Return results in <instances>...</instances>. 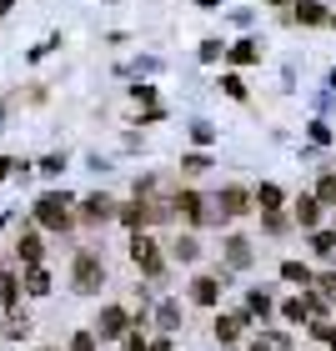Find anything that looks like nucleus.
<instances>
[{
    "mask_svg": "<svg viewBox=\"0 0 336 351\" xmlns=\"http://www.w3.org/2000/svg\"><path fill=\"white\" fill-rule=\"evenodd\" d=\"M131 256H136V266H141V271H151V276L161 271V251H156L151 236H136V241H131Z\"/></svg>",
    "mask_w": 336,
    "mask_h": 351,
    "instance_id": "f257e3e1",
    "label": "nucleus"
},
{
    "mask_svg": "<svg viewBox=\"0 0 336 351\" xmlns=\"http://www.w3.org/2000/svg\"><path fill=\"white\" fill-rule=\"evenodd\" d=\"M95 286H101V261L81 256V261H75V291H95Z\"/></svg>",
    "mask_w": 336,
    "mask_h": 351,
    "instance_id": "f03ea898",
    "label": "nucleus"
},
{
    "mask_svg": "<svg viewBox=\"0 0 336 351\" xmlns=\"http://www.w3.org/2000/svg\"><path fill=\"white\" fill-rule=\"evenodd\" d=\"M36 216H40V226H66V201H60V196H45Z\"/></svg>",
    "mask_w": 336,
    "mask_h": 351,
    "instance_id": "7ed1b4c3",
    "label": "nucleus"
},
{
    "mask_svg": "<svg viewBox=\"0 0 336 351\" xmlns=\"http://www.w3.org/2000/svg\"><path fill=\"white\" fill-rule=\"evenodd\" d=\"M101 331H106V337H125V311L121 306H106L101 311Z\"/></svg>",
    "mask_w": 336,
    "mask_h": 351,
    "instance_id": "20e7f679",
    "label": "nucleus"
},
{
    "mask_svg": "<svg viewBox=\"0 0 336 351\" xmlns=\"http://www.w3.org/2000/svg\"><path fill=\"white\" fill-rule=\"evenodd\" d=\"M221 211H226V216H241V211H246V191H236V186L221 191Z\"/></svg>",
    "mask_w": 336,
    "mask_h": 351,
    "instance_id": "39448f33",
    "label": "nucleus"
},
{
    "mask_svg": "<svg viewBox=\"0 0 336 351\" xmlns=\"http://www.w3.org/2000/svg\"><path fill=\"white\" fill-rule=\"evenodd\" d=\"M316 216H322V201L301 196V201H296V221H301V226H316Z\"/></svg>",
    "mask_w": 336,
    "mask_h": 351,
    "instance_id": "423d86ee",
    "label": "nucleus"
},
{
    "mask_svg": "<svg viewBox=\"0 0 336 351\" xmlns=\"http://www.w3.org/2000/svg\"><path fill=\"white\" fill-rule=\"evenodd\" d=\"M21 261H25V266L40 261V236H21Z\"/></svg>",
    "mask_w": 336,
    "mask_h": 351,
    "instance_id": "0eeeda50",
    "label": "nucleus"
},
{
    "mask_svg": "<svg viewBox=\"0 0 336 351\" xmlns=\"http://www.w3.org/2000/svg\"><path fill=\"white\" fill-rule=\"evenodd\" d=\"M296 15H301V21H307V25H316V21H326V10L316 5V0H301V5H296Z\"/></svg>",
    "mask_w": 336,
    "mask_h": 351,
    "instance_id": "6e6552de",
    "label": "nucleus"
},
{
    "mask_svg": "<svg viewBox=\"0 0 336 351\" xmlns=\"http://www.w3.org/2000/svg\"><path fill=\"white\" fill-rule=\"evenodd\" d=\"M191 296H196L201 306H211V301H216V281H211V276H201V281H196V291H191Z\"/></svg>",
    "mask_w": 336,
    "mask_h": 351,
    "instance_id": "1a4fd4ad",
    "label": "nucleus"
},
{
    "mask_svg": "<svg viewBox=\"0 0 336 351\" xmlns=\"http://www.w3.org/2000/svg\"><path fill=\"white\" fill-rule=\"evenodd\" d=\"M281 276H286V281H301V286H307V281H311V271L301 266V261H286V266H281Z\"/></svg>",
    "mask_w": 336,
    "mask_h": 351,
    "instance_id": "9d476101",
    "label": "nucleus"
},
{
    "mask_svg": "<svg viewBox=\"0 0 336 351\" xmlns=\"http://www.w3.org/2000/svg\"><path fill=\"white\" fill-rule=\"evenodd\" d=\"M216 337H221V341H226V346H231L236 337H241V322H221V326H216Z\"/></svg>",
    "mask_w": 336,
    "mask_h": 351,
    "instance_id": "9b49d317",
    "label": "nucleus"
},
{
    "mask_svg": "<svg viewBox=\"0 0 336 351\" xmlns=\"http://www.w3.org/2000/svg\"><path fill=\"white\" fill-rule=\"evenodd\" d=\"M176 206H181V211H186L191 221H201V201H196V196H191V191H186V196H181V201H176Z\"/></svg>",
    "mask_w": 336,
    "mask_h": 351,
    "instance_id": "f8f14e48",
    "label": "nucleus"
},
{
    "mask_svg": "<svg viewBox=\"0 0 336 351\" xmlns=\"http://www.w3.org/2000/svg\"><path fill=\"white\" fill-rule=\"evenodd\" d=\"M231 60H236V66H246V60H256V45H251V40H241V45L231 51Z\"/></svg>",
    "mask_w": 336,
    "mask_h": 351,
    "instance_id": "ddd939ff",
    "label": "nucleus"
},
{
    "mask_svg": "<svg viewBox=\"0 0 336 351\" xmlns=\"http://www.w3.org/2000/svg\"><path fill=\"white\" fill-rule=\"evenodd\" d=\"M25 286H30V291H36V296H40V291H51V281H45V271H40V266L30 271V281H25Z\"/></svg>",
    "mask_w": 336,
    "mask_h": 351,
    "instance_id": "4468645a",
    "label": "nucleus"
},
{
    "mask_svg": "<svg viewBox=\"0 0 336 351\" xmlns=\"http://www.w3.org/2000/svg\"><path fill=\"white\" fill-rule=\"evenodd\" d=\"M86 216H110V201H106V196H95V201L86 206Z\"/></svg>",
    "mask_w": 336,
    "mask_h": 351,
    "instance_id": "2eb2a0df",
    "label": "nucleus"
},
{
    "mask_svg": "<svg viewBox=\"0 0 336 351\" xmlns=\"http://www.w3.org/2000/svg\"><path fill=\"white\" fill-rule=\"evenodd\" d=\"M231 261H236V266H246V261H251V251H246V241H231Z\"/></svg>",
    "mask_w": 336,
    "mask_h": 351,
    "instance_id": "dca6fc26",
    "label": "nucleus"
},
{
    "mask_svg": "<svg viewBox=\"0 0 336 351\" xmlns=\"http://www.w3.org/2000/svg\"><path fill=\"white\" fill-rule=\"evenodd\" d=\"M316 251H322V256H331V251H336V236L322 231V236H316Z\"/></svg>",
    "mask_w": 336,
    "mask_h": 351,
    "instance_id": "f3484780",
    "label": "nucleus"
},
{
    "mask_svg": "<svg viewBox=\"0 0 336 351\" xmlns=\"http://www.w3.org/2000/svg\"><path fill=\"white\" fill-rule=\"evenodd\" d=\"M125 226H146V206H131V211H125Z\"/></svg>",
    "mask_w": 336,
    "mask_h": 351,
    "instance_id": "a211bd4d",
    "label": "nucleus"
},
{
    "mask_svg": "<svg viewBox=\"0 0 336 351\" xmlns=\"http://www.w3.org/2000/svg\"><path fill=\"white\" fill-rule=\"evenodd\" d=\"M71 351H95V337H91V331H81V337L71 341Z\"/></svg>",
    "mask_w": 336,
    "mask_h": 351,
    "instance_id": "6ab92c4d",
    "label": "nucleus"
},
{
    "mask_svg": "<svg viewBox=\"0 0 336 351\" xmlns=\"http://www.w3.org/2000/svg\"><path fill=\"white\" fill-rule=\"evenodd\" d=\"M256 201H261V206H276V201H281V191H276V186H261V196H256Z\"/></svg>",
    "mask_w": 336,
    "mask_h": 351,
    "instance_id": "aec40b11",
    "label": "nucleus"
},
{
    "mask_svg": "<svg viewBox=\"0 0 336 351\" xmlns=\"http://www.w3.org/2000/svg\"><path fill=\"white\" fill-rule=\"evenodd\" d=\"M316 196H322V201H336V176H326V181H322V191H316Z\"/></svg>",
    "mask_w": 336,
    "mask_h": 351,
    "instance_id": "412c9836",
    "label": "nucleus"
},
{
    "mask_svg": "<svg viewBox=\"0 0 336 351\" xmlns=\"http://www.w3.org/2000/svg\"><path fill=\"white\" fill-rule=\"evenodd\" d=\"M0 176H5V161H0Z\"/></svg>",
    "mask_w": 336,
    "mask_h": 351,
    "instance_id": "4be33fe9",
    "label": "nucleus"
},
{
    "mask_svg": "<svg viewBox=\"0 0 336 351\" xmlns=\"http://www.w3.org/2000/svg\"><path fill=\"white\" fill-rule=\"evenodd\" d=\"M251 351H266V346H251Z\"/></svg>",
    "mask_w": 336,
    "mask_h": 351,
    "instance_id": "5701e85b",
    "label": "nucleus"
},
{
    "mask_svg": "<svg viewBox=\"0 0 336 351\" xmlns=\"http://www.w3.org/2000/svg\"><path fill=\"white\" fill-rule=\"evenodd\" d=\"M276 5H286V0H276Z\"/></svg>",
    "mask_w": 336,
    "mask_h": 351,
    "instance_id": "b1692460",
    "label": "nucleus"
}]
</instances>
